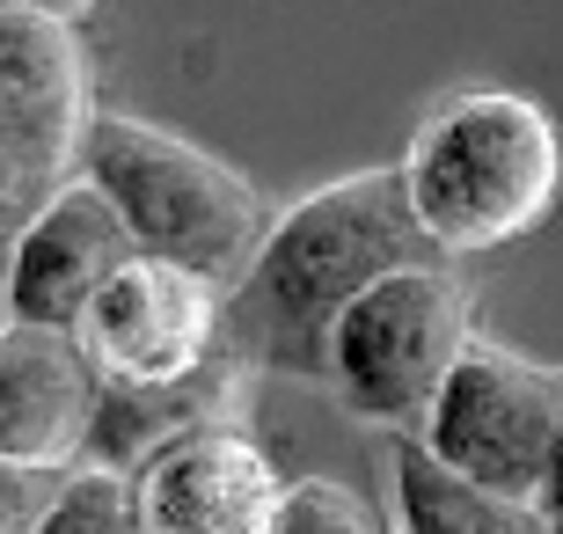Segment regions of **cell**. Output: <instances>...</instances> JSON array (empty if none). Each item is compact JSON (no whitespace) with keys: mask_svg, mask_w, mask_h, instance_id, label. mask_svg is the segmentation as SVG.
I'll use <instances>...</instances> for the list:
<instances>
[{"mask_svg":"<svg viewBox=\"0 0 563 534\" xmlns=\"http://www.w3.org/2000/svg\"><path fill=\"white\" fill-rule=\"evenodd\" d=\"M410 264H439V257L402 206V176L352 168L264 227L250 271L220 293V351L250 373L330 381L336 315Z\"/></svg>","mask_w":563,"mask_h":534,"instance_id":"1","label":"cell"},{"mask_svg":"<svg viewBox=\"0 0 563 534\" xmlns=\"http://www.w3.org/2000/svg\"><path fill=\"white\" fill-rule=\"evenodd\" d=\"M402 206L439 264L512 249L563 198V132L520 88H454L402 146Z\"/></svg>","mask_w":563,"mask_h":534,"instance_id":"2","label":"cell"},{"mask_svg":"<svg viewBox=\"0 0 563 534\" xmlns=\"http://www.w3.org/2000/svg\"><path fill=\"white\" fill-rule=\"evenodd\" d=\"M81 184L118 212L132 257L176 264L220 293L250 271L256 242L272 227L242 168H228L220 154H206L198 140L154 118H132V110H96L81 146Z\"/></svg>","mask_w":563,"mask_h":534,"instance_id":"3","label":"cell"},{"mask_svg":"<svg viewBox=\"0 0 563 534\" xmlns=\"http://www.w3.org/2000/svg\"><path fill=\"white\" fill-rule=\"evenodd\" d=\"M88 8H0V279L66 184H81V146L96 124V59L81 37Z\"/></svg>","mask_w":563,"mask_h":534,"instance_id":"4","label":"cell"},{"mask_svg":"<svg viewBox=\"0 0 563 534\" xmlns=\"http://www.w3.org/2000/svg\"><path fill=\"white\" fill-rule=\"evenodd\" d=\"M476 293L461 286L454 264H410L358 293L330 329V381L322 389L358 417V425L410 439L461 367V351L476 345Z\"/></svg>","mask_w":563,"mask_h":534,"instance_id":"5","label":"cell"},{"mask_svg":"<svg viewBox=\"0 0 563 534\" xmlns=\"http://www.w3.org/2000/svg\"><path fill=\"white\" fill-rule=\"evenodd\" d=\"M556 417H563V373L520 359V351L498 345V337H476V345L461 351V367L446 373V389L432 395V411H424V425L410 432V439H418L446 476H461V483L534 505Z\"/></svg>","mask_w":563,"mask_h":534,"instance_id":"6","label":"cell"},{"mask_svg":"<svg viewBox=\"0 0 563 534\" xmlns=\"http://www.w3.org/2000/svg\"><path fill=\"white\" fill-rule=\"evenodd\" d=\"M74 337H81L88 367L103 381H125V389L184 381L206 359H220V286H206L176 264H154V257H132L88 301Z\"/></svg>","mask_w":563,"mask_h":534,"instance_id":"7","label":"cell"},{"mask_svg":"<svg viewBox=\"0 0 563 534\" xmlns=\"http://www.w3.org/2000/svg\"><path fill=\"white\" fill-rule=\"evenodd\" d=\"M96 403H103V373L88 367L74 329L0 323V469H81Z\"/></svg>","mask_w":563,"mask_h":534,"instance_id":"8","label":"cell"},{"mask_svg":"<svg viewBox=\"0 0 563 534\" xmlns=\"http://www.w3.org/2000/svg\"><path fill=\"white\" fill-rule=\"evenodd\" d=\"M146 534H272L286 513V476L250 432H198L184 447L154 454L140 476Z\"/></svg>","mask_w":563,"mask_h":534,"instance_id":"9","label":"cell"},{"mask_svg":"<svg viewBox=\"0 0 563 534\" xmlns=\"http://www.w3.org/2000/svg\"><path fill=\"white\" fill-rule=\"evenodd\" d=\"M132 264V242L118 212L96 198L88 184H66L52 206L30 220V235L8 257L0 301L8 323H37V329H74L88 315V301Z\"/></svg>","mask_w":563,"mask_h":534,"instance_id":"10","label":"cell"},{"mask_svg":"<svg viewBox=\"0 0 563 534\" xmlns=\"http://www.w3.org/2000/svg\"><path fill=\"white\" fill-rule=\"evenodd\" d=\"M250 381L256 373L242 359H206L184 381H154V389H125V381H103V403H96V425H88V469H118L140 476L154 454L184 447L198 432H234L250 411Z\"/></svg>","mask_w":563,"mask_h":534,"instance_id":"11","label":"cell"},{"mask_svg":"<svg viewBox=\"0 0 563 534\" xmlns=\"http://www.w3.org/2000/svg\"><path fill=\"white\" fill-rule=\"evenodd\" d=\"M388 505H396V534H549L527 498L461 483L418 439H388Z\"/></svg>","mask_w":563,"mask_h":534,"instance_id":"12","label":"cell"},{"mask_svg":"<svg viewBox=\"0 0 563 534\" xmlns=\"http://www.w3.org/2000/svg\"><path fill=\"white\" fill-rule=\"evenodd\" d=\"M30 534H146V513H140V491H132V476L118 469H66L52 505L37 513Z\"/></svg>","mask_w":563,"mask_h":534,"instance_id":"13","label":"cell"},{"mask_svg":"<svg viewBox=\"0 0 563 534\" xmlns=\"http://www.w3.org/2000/svg\"><path fill=\"white\" fill-rule=\"evenodd\" d=\"M272 534H380V527H374V513H366L344 483L308 476V483H292V491H286V513H278Z\"/></svg>","mask_w":563,"mask_h":534,"instance_id":"14","label":"cell"},{"mask_svg":"<svg viewBox=\"0 0 563 534\" xmlns=\"http://www.w3.org/2000/svg\"><path fill=\"white\" fill-rule=\"evenodd\" d=\"M59 476H30V469H0V534H30L37 513L52 505Z\"/></svg>","mask_w":563,"mask_h":534,"instance_id":"15","label":"cell"},{"mask_svg":"<svg viewBox=\"0 0 563 534\" xmlns=\"http://www.w3.org/2000/svg\"><path fill=\"white\" fill-rule=\"evenodd\" d=\"M534 520H542L549 534H563V417H556V439H549L542 483H534Z\"/></svg>","mask_w":563,"mask_h":534,"instance_id":"16","label":"cell"}]
</instances>
